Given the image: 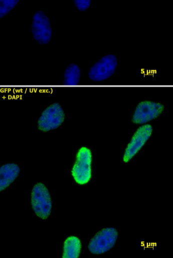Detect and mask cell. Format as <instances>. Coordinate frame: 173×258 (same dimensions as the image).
Returning <instances> with one entry per match:
<instances>
[{"label": "cell", "instance_id": "cell-1", "mask_svg": "<svg viewBox=\"0 0 173 258\" xmlns=\"http://www.w3.org/2000/svg\"><path fill=\"white\" fill-rule=\"evenodd\" d=\"M92 154L86 147L81 148L78 151L76 161L72 171V175L77 183L83 185L87 183L91 178Z\"/></svg>", "mask_w": 173, "mask_h": 258}, {"label": "cell", "instance_id": "cell-2", "mask_svg": "<svg viewBox=\"0 0 173 258\" xmlns=\"http://www.w3.org/2000/svg\"><path fill=\"white\" fill-rule=\"evenodd\" d=\"M33 209L38 216L47 219L52 210V201L49 192L42 183H38L33 188L32 195Z\"/></svg>", "mask_w": 173, "mask_h": 258}, {"label": "cell", "instance_id": "cell-3", "mask_svg": "<svg viewBox=\"0 0 173 258\" xmlns=\"http://www.w3.org/2000/svg\"><path fill=\"white\" fill-rule=\"evenodd\" d=\"M117 232L114 228H104L91 239L88 248L91 252L101 254L110 249L115 245Z\"/></svg>", "mask_w": 173, "mask_h": 258}, {"label": "cell", "instance_id": "cell-4", "mask_svg": "<svg viewBox=\"0 0 173 258\" xmlns=\"http://www.w3.org/2000/svg\"><path fill=\"white\" fill-rule=\"evenodd\" d=\"M65 113L58 103H54L43 112L38 121L39 128L48 132L57 128L63 122Z\"/></svg>", "mask_w": 173, "mask_h": 258}, {"label": "cell", "instance_id": "cell-5", "mask_svg": "<svg viewBox=\"0 0 173 258\" xmlns=\"http://www.w3.org/2000/svg\"><path fill=\"white\" fill-rule=\"evenodd\" d=\"M117 66V60L115 56H105L91 68L88 74L89 77L94 82L104 81L113 75Z\"/></svg>", "mask_w": 173, "mask_h": 258}, {"label": "cell", "instance_id": "cell-6", "mask_svg": "<svg viewBox=\"0 0 173 258\" xmlns=\"http://www.w3.org/2000/svg\"><path fill=\"white\" fill-rule=\"evenodd\" d=\"M32 32L34 39L41 45L49 43L52 37V29L49 20L42 11L36 13L33 17Z\"/></svg>", "mask_w": 173, "mask_h": 258}, {"label": "cell", "instance_id": "cell-7", "mask_svg": "<svg viewBox=\"0 0 173 258\" xmlns=\"http://www.w3.org/2000/svg\"><path fill=\"white\" fill-rule=\"evenodd\" d=\"M152 131L149 124L143 125L137 130L125 150L123 158L124 162H129L141 149L150 137Z\"/></svg>", "mask_w": 173, "mask_h": 258}, {"label": "cell", "instance_id": "cell-8", "mask_svg": "<svg viewBox=\"0 0 173 258\" xmlns=\"http://www.w3.org/2000/svg\"><path fill=\"white\" fill-rule=\"evenodd\" d=\"M163 110V105L159 103L149 101L141 102L135 110L133 121L136 124H144L158 117Z\"/></svg>", "mask_w": 173, "mask_h": 258}, {"label": "cell", "instance_id": "cell-9", "mask_svg": "<svg viewBox=\"0 0 173 258\" xmlns=\"http://www.w3.org/2000/svg\"><path fill=\"white\" fill-rule=\"evenodd\" d=\"M20 172V168L15 164H8L0 168V190L11 185Z\"/></svg>", "mask_w": 173, "mask_h": 258}, {"label": "cell", "instance_id": "cell-10", "mask_svg": "<svg viewBox=\"0 0 173 258\" xmlns=\"http://www.w3.org/2000/svg\"><path fill=\"white\" fill-rule=\"evenodd\" d=\"M81 249L80 239L74 236L69 237L64 242L63 258H78Z\"/></svg>", "mask_w": 173, "mask_h": 258}, {"label": "cell", "instance_id": "cell-11", "mask_svg": "<svg viewBox=\"0 0 173 258\" xmlns=\"http://www.w3.org/2000/svg\"><path fill=\"white\" fill-rule=\"evenodd\" d=\"M80 76L81 72L79 67L72 64L65 71L64 84L66 86L78 85L80 82Z\"/></svg>", "mask_w": 173, "mask_h": 258}, {"label": "cell", "instance_id": "cell-12", "mask_svg": "<svg viewBox=\"0 0 173 258\" xmlns=\"http://www.w3.org/2000/svg\"><path fill=\"white\" fill-rule=\"evenodd\" d=\"M20 0H0V18H3L11 12Z\"/></svg>", "mask_w": 173, "mask_h": 258}, {"label": "cell", "instance_id": "cell-13", "mask_svg": "<svg viewBox=\"0 0 173 258\" xmlns=\"http://www.w3.org/2000/svg\"><path fill=\"white\" fill-rule=\"evenodd\" d=\"M74 4L80 11L87 10L91 4V0H74Z\"/></svg>", "mask_w": 173, "mask_h": 258}]
</instances>
